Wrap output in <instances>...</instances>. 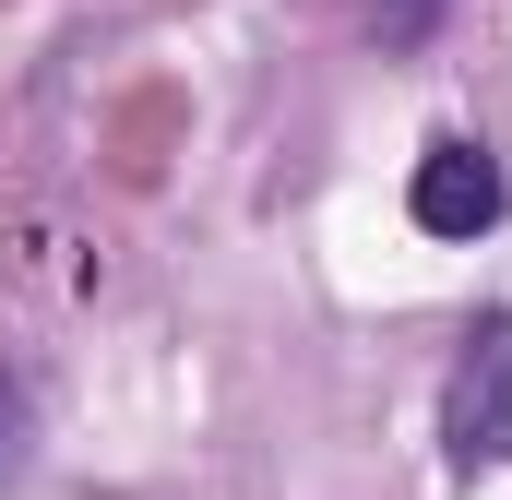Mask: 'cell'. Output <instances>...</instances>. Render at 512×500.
<instances>
[{
  "label": "cell",
  "mask_w": 512,
  "mask_h": 500,
  "mask_svg": "<svg viewBox=\"0 0 512 500\" xmlns=\"http://www.w3.org/2000/svg\"><path fill=\"white\" fill-rule=\"evenodd\" d=\"M370 24H382V48H417L441 24V0H370Z\"/></svg>",
  "instance_id": "4"
},
{
  "label": "cell",
  "mask_w": 512,
  "mask_h": 500,
  "mask_svg": "<svg viewBox=\"0 0 512 500\" xmlns=\"http://www.w3.org/2000/svg\"><path fill=\"white\" fill-rule=\"evenodd\" d=\"M501 203H512V179H501V155H489L477 131H441V143L417 155V179H405V215H417L429 239H489Z\"/></svg>",
  "instance_id": "2"
},
{
  "label": "cell",
  "mask_w": 512,
  "mask_h": 500,
  "mask_svg": "<svg viewBox=\"0 0 512 500\" xmlns=\"http://www.w3.org/2000/svg\"><path fill=\"white\" fill-rule=\"evenodd\" d=\"M441 453L465 477H501L512 465V310L465 322L453 346V381H441Z\"/></svg>",
  "instance_id": "1"
},
{
  "label": "cell",
  "mask_w": 512,
  "mask_h": 500,
  "mask_svg": "<svg viewBox=\"0 0 512 500\" xmlns=\"http://www.w3.org/2000/svg\"><path fill=\"white\" fill-rule=\"evenodd\" d=\"M24 465H36V381L0 370V500L24 489Z\"/></svg>",
  "instance_id": "3"
}]
</instances>
